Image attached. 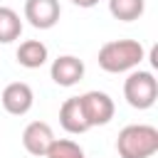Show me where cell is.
Instances as JSON below:
<instances>
[{
  "instance_id": "6da1fadb",
  "label": "cell",
  "mask_w": 158,
  "mask_h": 158,
  "mask_svg": "<svg viewBox=\"0 0 158 158\" xmlns=\"http://www.w3.org/2000/svg\"><path fill=\"white\" fill-rule=\"evenodd\" d=\"M146 59V49L138 40H111L99 47L96 62L109 74H121L136 69Z\"/></svg>"
},
{
  "instance_id": "7a4b0ae2",
  "label": "cell",
  "mask_w": 158,
  "mask_h": 158,
  "mask_svg": "<svg viewBox=\"0 0 158 158\" xmlns=\"http://www.w3.org/2000/svg\"><path fill=\"white\" fill-rule=\"evenodd\" d=\"M116 151L121 158H151L158 153V128L151 123H128L118 131Z\"/></svg>"
},
{
  "instance_id": "3957f363",
  "label": "cell",
  "mask_w": 158,
  "mask_h": 158,
  "mask_svg": "<svg viewBox=\"0 0 158 158\" xmlns=\"http://www.w3.org/2000/svg\"><path fill=\"white\" fill-rule=\"evenodd\" d=\"M123 99L128 101V106H133L138 111L151 109L158 99V81H156L153 72L131 69V74L123 81Z\"/></svg>"
},
{
  "instance_id": "277c9868",
  "label": "cell",
  "mask_w": 158,
  "mask_h": 158,
  "mask_svg": "<svg viewBox=\"0 0 158 158\" xmlns=\"http://www.w3.org/2000/svg\"><path fill=\"white\" fill-rule=\"evenodd\" d=\"M79 104H81V111L86 116V123L89 128L94 126H106L114 114H116V106H114V99L106 94V91H99V89H91L86 94L79 96Z\"/></svg>"
},
{
  "instance_id": "5b68a950",
  "label": "cell",
  "mask_w": 158,
  "mask_h": 158,
  "mask_svg": "<svg viewBox=\"0 0 158 158\" xmlns=\"http://www.w3.org/2000/svg\"><path fill=\"white\" fill-rule=\"evenodd\" d=\"M59 0H25V20L35 30H52L59 22Z\"/></svg>"
},
{
  "instance_id": "8992f818",
  "label": "cell",
  "mask_w": 158,
  "mask_h": 158,
  "mask_svg": "<svg viewBox=\"0 0 158 158\" xmlns=\"http://www.w3.org/2000/svg\"><path fill=\"white\" fill-rule=\"evenodd\" d=\"M0 101H2V109L12 116H25L32 104H35V94H32V86L25 84V81H10L2 94H0Z\"/></svg>"
},
{
  "instance_id": "52a82bcc",
  "label": "cell",
  "mask_w": 158,
  "mask_h": 158,
  "mask_svg": "<svg viewBox=\"0 0 158 158\" xmlns=\"http://www.w3.org/2000/svg\"><path fill=\"white\" fill-rule=\"evenodd\" d=\"M49 77L54 84L59 86H74L84 79V62L74 54H62L52 62L49 67Z\"/></svg>"
},
{
  "instance_id": "ba28073f",
  "label": "cell",
  "mask_w": 158,
  "mask_h": 158,
  "mask_svg": "<svg viewBox=\"0 0 158 158\" xmlns=\"http://www.w3.org/2000/svg\"><path fill=\"white\" fill-rule=\"evenodd\" d=\"M52 141H54L52 126L44 123V121H32L22 131V146H25V151L32 153V156H37V158H44V153L49 151Z\"/></svg>"
},
{
  "instance_id": "9c48e42d",
  "label": "cell",
  "mask_w": 158,
  "mask_h": 158,
  "mask_svg": "<svg viewBox=\"0 0 158 158\" xmlns=\"http://www.w3.org/2000/svg\"><path fill=\"white\" fill-rule=\"evenodd\" d=\"M59 123L67 133H86L89 131V123H86V116L81 111L79 96H69L59 106Z\"/></svg>"
},
{
  "instance_id": "30bf717a",
  "label": "cell",
  "mask_w": 158,
  "mask_h": 158,
  "mask_svg": "<svg viewBox=\"0 0 158 158\" xmlns=\"http://www.w3.org/2000/svg\"><path fill=\"white\" fill-rule=\"evenodd\" d=\"M15 57H17L20 67H25V69H40L49 59V49L40 40H25V42H20Z\"/></svg>"
},
{
  "instance_id": "8fae6325",
  "label": "cell",
  "mask_w": 158,
  "mask_h": 158,
  "mask_svg": "<svg viewBox=\"0 0 158 158\" xmlns=\"http://www.w3.org/2000/svg\"><path fill=\"white\" fill-rule=\"evenodd\" d=\"M22 35V20L20 15L7 7V5H0V44H10L15 40H20Z\"/></svg>"
},
{
  "instance_id": "7c38bea8",
  "label": "cell",
  "mask_w": 158,
  "mask_h": 158,
  "mask_svg": "<svg viewBox=\"0 0 158 158\" xmlns=\"http://www.w3.org/2000/svg\"><path fill=\"white\" fill-rule=\"evenodd\" d=\"M146 0H109V12L121 22H133L143 15Z\"/></svg>"
},
{
  "instance_id": "4fadbf2b",
  "label": "cell",
  "mask_w": 158,
  "mask_h": 158,
  "mask_svg": "<svg viewBox=\"0 0 158 158\" xmlns=\"http://www.w3.org/2000/svg\"><path fill=\"white\" fill-rule=\"evenodd\" d=\"M44 158H86L84 148L72 138H54Z\"/></svg>"
},
{
  "instance_id": "5bb4252c",
  "label": "cell",
  "mask_w": 158,
  "mask_h": 158,
  "mask_svg": "<svg viewBox=\"0 0 158 158\" xmlns=\"http://www.w3.org/2000/svg\"><path fill=\"white\" fill-rule=\"evenodd\" d=\"M72 2H74L77 7H94L99 0H72Z\"/></svg>"
}]
</instances>
